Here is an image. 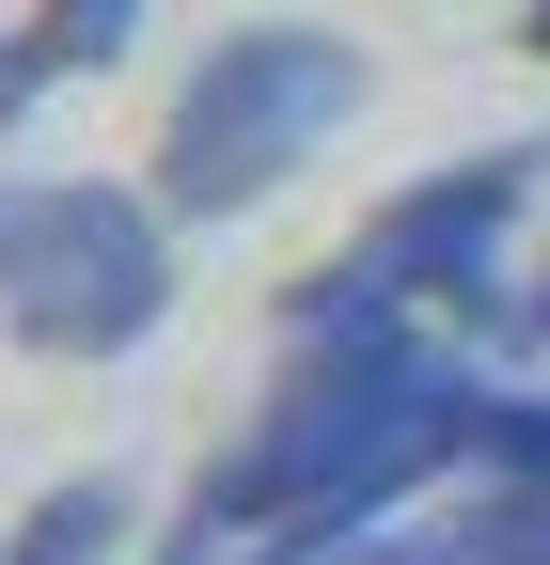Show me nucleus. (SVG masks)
<instances>
[{
    "mask_svg": "<svg viewBox=\"0 0 550 565\" xmlns=\"http://www.w3.org/2000/svg\"><path fill=\"white\" fill-rule=\"evenodd\" d=\"M126 550V487L110 471H80V487H47V503L0 534V565H110Z\"/></svg>",
    "mask_w": 550,
    "mask_h": 565,
    "instance_id": "nucleus-5",
    "label": "nucleus"
},
{
    "mask_svg": "<svg viewBox=\"0 0 550 565\" xmlns=\"http://www.w3.org/2000/svg\"><path fill=\"white\" fill-rule=\"evenodd\" d=\"M252 565H409V550H378L362 519H267V534H252Z\"/></svg>",
    "mask_w": 550,
    "mask_h": 565,
    "instance_id": "nucleus-6",
    "label": "nucleus"
},
{
    "mask_svg": "<svg viewBox=\"0 0 550 565\" xmlns=\"http://www.w3.org/2000/svg\"><path fill=\"white\" fill-rule=\"evenodd\" d=\"M504 330H519V345H550V282H535V299H519V315H504Z\"/></svg>",
    "mask_w": 550,
    "mask_h": 565,
    "instance_id": "nucleus-7",
    "label": "nucleus"
},
{
    "mask_svg": "<svg viewBox=\"0 0 550 565\" xmlns=\"http://www.w3.org/2000/svg\"><path fill=\"white\" fill-rule=\"evenodd\" d=\"M126 32H142V0H32L0 32V126L32 95H63V79H95V63H126Z\"/></svg>",
    "mask_w": 550,
    "mask_h": 565,
    "instance_id": "nucleus-4",
    "label": "nucleus"
},
{
    "mask_svg": "<svg viewBox=\"0 0 550 565\" xmlns=\"http://www.w3.org/2000/svg\"><path fill=\"white\" fill-rule=\"evenodd\" d=\"M173 315V204L142 189H0V330L32 362H126Z\"/></svg>",
    "mask_w": 550,
    "mask_h": 565,
    "instance_id": "nucleus-2",
    "label": "nucleus"
},
{
    "mask_svg": "<svg viewBox=\"0 0 550 565\" xmlns=\"http://www.w3.org/2000/svg\"><path fill=\"white\" fill-rule=\"evenodd\" d=\"M519 204H535V158L504 141V158H472V173H441V189H409V204H393V221H378L362 252H378V267H393L425 315L488 330V315H519L504 282H488V252H504V221H519Z\"/></svg>",
    "mask_w": 550,
    "mask_h": 565,
    "instance_id": "nucleus-3",
    "label": "nucleus"
},
{
    "mask_svg": "<svg viewBox=\"0 0 550 565\" xmlns=\"http://www.w3.org/2000/svg\"><path fill=\"white\" fill-rule=\"evenodd\" d=\"M535 47H550V0H535Z\"/></svg>",
    "mask_w": 550,
    "mask_h": 565,
    "instance_id": "nucleus-8",
    "label": "nucleus"
},
{
    "mask_svg": "<svg viewBox=\"0 0 550 565\" xmlns=\"http://www.w3.org/2000/svg\"><path fill=\"white\" fill-rule=\"evenodd\" d=\"M347 110H362V47H347V32L267 17V32H236V47H204V79H189L173 126H158V204H173V221H252Z\"/></svg>",
    "mask_w": 550,
    "mask_h": 565,
    "instance_id": "nucleus-1",
    "label": "nucleus"
}]
</instances>
